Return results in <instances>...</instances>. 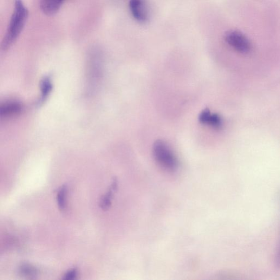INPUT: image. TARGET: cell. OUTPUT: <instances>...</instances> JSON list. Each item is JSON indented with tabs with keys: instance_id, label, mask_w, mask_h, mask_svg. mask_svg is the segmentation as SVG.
<instances>
[{
	"instance_id": "obj_8",
	"label": "cell",
	"mask_w": 280,
	"mask_h": 280,
	"mask_svg": "<svg viewBox=\"0 0 280 280\" xmlns=\"http://www.w3.org/2000/svg\"><path fill=\"white\" fill-rule=\"evenodd\" d=\"M22 105L18 102L9 101L6 102L1 106L0 114L3 117L15 115L21 112Z\"/></svg>"
},
{
	"instance_id": "obj_12",
	"label": "cell",
	"mask_w": 280,
	"mask_h": 280,
	"mask_svg": "<svg viewBox=\"0 0 280 280\" xmlns=\"http://www.w3.org/2000/svg\"><path fill=\"white\" fill-rule=\"evenodd\" d=\"M78 275V270L76 268L71 269L65 273L63 279L73 280L76 279Z\"/></svg>"
},
{
	"instance_id": "obj_3",
	"label": "cell",
	"mask_w": 280,
	"mask_h": 280,
	"mask_svg": "<svg viewBox=\"0 0 280 280\" xmlns=\"http://www.w3.org/2000/svg\"><path fill=\"white\" fill-rule=\"evenodd\" d=\"M226 41L231 47L240 53H248L251 48L248 39L238 31L228 32L226 35Z\"/></svg>"
},
{
	"instance_id": "obj_11",
	"label": "cell",
	"mask_w": 280,
	"mask_h": 280,
	"mask_svg": "<svg viewBox=\"0 0 280 280\" xmlns=\"http://www.w3.org/2000/svg\"><path fill=\"white\" fill-rule=\"evenodd\" d=\"M52 84L48 78H45L41 83L42 100H44L51 92Z\"/></svg>"
},
{
	"instance_id": "obj_4",
	"label": "cell",
	"mask_w": 280,
	"mask_h": 280,
	"mask_svg": "<svg viewBox=\"0 0 280 280\" xmlns=\"http://www.w3.org/2000/svg\"><path fill=\"white\" fill-rule=\"evenodd\" d=\"M129 8L136 20L146 22L148 18V11L145 0H130Z\"/></svg>"
},
{
	"instance_id": "obj_1",
	"label": "cell",
	"mask_w": 280,
	"mask_h": 280,
	"mask_svg": "<svg viewBox=\"0 0 280 280\" xmlns=\"http://www.w3.org/2000/svg\"><path fill=\"white\" fill-rule=\"evenodd\" d=\"M29 12L21 0H16L14 13L2 44L3 50L9 49L17 40L24 27Z\"/></svg>"
},
{
	"instance_id": "obj_2",
	"label": "cell",
	"mask_w": 280,
	"mask_h": 280,
	"mask_svg": "<svg viewBox=\"0 0 280 280\" xmlns=\"http://www.w3.org/2000/svg\"><path fill=\"white\" fill-rule=\"evenodd\" d=\"M153 154L158 163L167 170H177L179 162L177 157L166 145V143L159 140L154 142Z\"/></svg>"
},
{
	"instance_id": "obj_6",
	"label": "cell",
	"mask_w": 280,
	"mask_h": 280,
	"mask_svg": "<svg viewBox=\"0 0 280 280\" xmlns=\"http://www.w3.org/2000/svg\"><path fill=\"white\" fill-rule=\"evenodd\" d=\"M64 0H41L40 8L43 14L53 15L60 9Z\"/></svg>"
},
{
	"instance_id": "obj_10",
	"label": "cell",
	"mask_w": 280,
	"mask_h": 280,
	"mask_svg": "<svg viewBox=\"0 0 280 280\" xmlns=\"http://www.w3.org/2000/svg\"><path fill=\"white\" fill-rule=\"evenodd\" d=\"M19 272L21 274L27 277H34L37 274V270L34 266L29 264H23L19 267Z\"/></svg>"
},
{
	"instance_id": "obj_5",
	"label": "cell",
	"mask_w": 280,
	"mask_h": 280,
	"mask_svg": "<svg viewBox=\"0 0 280 280\" xmlns=\"http://www.w3.org/2000/svg\"><path fill=\"white\" fill-rule=\"evenodd\" d=\"M199 122L204 125H208L213 128H220L222 125V121L217 114H211L210 110L206 108L199 116Z\"/></svg>"
},
{
	"instance_id": "obj_7",
	"label": "cell",
	"mask_w": 280,
	"mask_h": 280,
	"mask_svg": "<svg viewBox=\"0 0 280 280\" xmlns=\"http://www.w3.org/2000/svg\"><path fill=\"white\" fill-rule=\"evenodd\" d=\"M117 187H118V181L115 178L113 180L109 190L100 200V206L103 210H108L111 205L114 194L116 192Z\"/></svg>"
},
{
	"instance_id": "obj_9",
	"label": "cell",
	"mask_w": 280,
	"mask_h": 280,
	"mask_svg": "<svg viewBox=\"0 0 280 280\" xmlns=\"http://www.w3.org/2000/svg\"><path fill=\"white\" fill-rule=\"evenodd\" d=\"M67 188L63 186L59 190L57 194V202L59 208L62 211L66 210L67 208Z\"/></svg>"
}]
</instances>
